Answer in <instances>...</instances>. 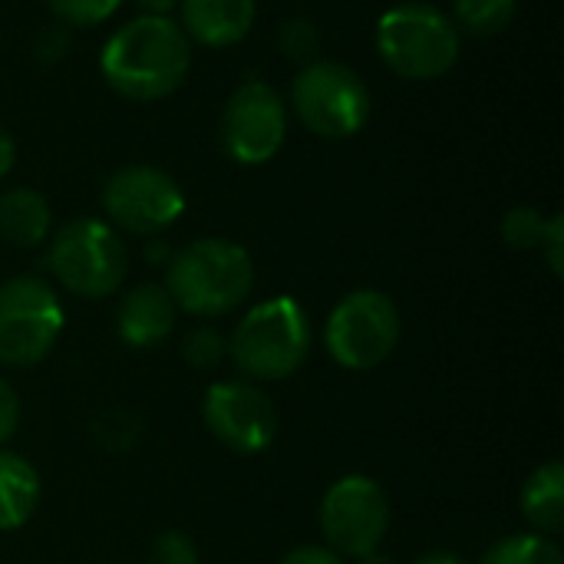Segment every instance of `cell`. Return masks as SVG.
I'll return each instance as SVG.
<instances>
[{"mask_svg": "<svg viewBox=\"0 0 564 564\" xmlns=\"http://www.w3.org/2000/svg\"><path fill=\"white\" fill-rule=\"evenodd\" d=\"M192 66V43L172 17L122 23L99 53V73L122 99L155 102L172 96Z\"/></svg>", "mask_w": 564, "mask_h": 564, "instance_id": "cell-1", "label": "cell"}, {"mask_svg": "<svg viewBox=\"0 0 564 564\" xmlns=\"http://www.w3.org/2000/svg\"><path fill=\"white\" fill-rule=\"evenodd\" d=\"M254 288L248 248L228 238H198L165 264V291L192 317H225L238 311Z\"/></svg>", "mask_w": 564, "mask_h": 564, "instance_id": "cell-2", "label": "cell"}, {"mask_svg": "<svg viewBox=\"0 0 564 564\" xmlns=\"http://www.w3.org/2000/svg\"><path fill=\"white\" fill-rule=\"evenodd\" d=\"M311 354V321L291 294L254 304L228 337V357L248 380L294 377Z\"/></svg>", "mask_w": 564, "mask_h": 564, "instance_id": "cell-3", "label": "cell"}, {"mask_svg": "<svg viewBox=\"0 0 564 564\" xmlns=\"http://www.w3.org/2000/svg\"><path fill=\"white\" fill-rule=\"evenodd\" d=\"M459 26L426 0L390 7L377 23V50L383 63L413 83L443 79L459 63Z\"/></svg>", "mask_w": 564, "mask_h": 564, "instance_id": "cell-4", "label": "cell"}, {"mask_svg": "<svg viewBox=\"0 0 564 564\" xmlns=\"http://www.w3.org/2000/svg\"><path fill=\"white\" fill-rule=\"evenodd\" d=\"M50 274L83 301L112 297L129 271V254L116 228L102 218L66 221L46 248Z\"/></svg>", "mask_w": 564, "mask_h": 564, "instance_id": "cell-5", "label": "cell"}, {"mask_svg": "<svg viewBox=\"0 0 564 564\" xmlns=\"http://www.w3.org/2000/svg\"><path fill=\"white\" fill-rule=\"evenodd\" d=\"M291 109L301 126L321 139L357 135L373 112V96L364 76L340 59H314L291 83Z\"/></svg>", "mask_w": 564, "mask_h": 564, "instance_id": "cell-6", "label": "cell"}, {"mask_svg": "<svg viewBox=\"0 0 564 564\" xmlns=\"http://www.w3.org/2000/svg\"><path fill=\"white\" fill-rule=\"evenodd\" d=\"M400 330L403 324L393 297L373 288H360L334 304L324 327V344L344 370L364 373L393 357Z\"/></svg>", "mask_w": 564, "mask_h": 564, "instance_id": "cell-7", "label": "cell"}, {"mask_svg": "<svg viewBox=\"0 0 564 564\" xmlns=\"http://www.w3.org/2000/svg\"><path fill=\"white\" fill-rule=\"evenodd\" d=\"M66 327L56 291L36 274H17L0 284V364H43Z\"/></svg>", "mask_w": 564, "mask_h": 564, "instance_id": "cell-8", "label": "cell"}, {"mask_svg": "<svg viewBox=\"0 0 564 564\" xmlns=\"http://www.w3.org/2000/svg\"><path fill=\"white\" fill-rule=\"evenodd\" d=\"M390 529V496L370 476H344L321 499V532L340 558H360L380 549Z\"/></svg>", "mask_w": 564, "mask_h": 564, "instance_id": "cell-9", "label": "cell"}, {"mask_svg": "<svg viewBox=\"0 0 564 564\" xmlns=\"http://www.w3.org/2000/svg\"><path fill=\"white\" fill-rule=\"evenodd\" d=\"M288 135V106L278 89L264 79H245L225 102L218 139L231 162L264 165L271 162Z\"/></svg>", "mask_w": 564, "mask_h": 564, "instance_id": "cell-10", "label": "cell"}, {"mask_svg": "<svg viewBox=\"0 0 564 564\" xmlns=\"http://www.w3.org/2000/svg\"><path fill=\"white\" fill-rule=\"evenodd\" d=\"M102 208L119 231L159 235L185 215V192L155 165H122L102 185Z\"/></svg>", "mask_w": 564, "mask_h": 564, "instance_id": "cell-11", "label": "cell"}, {"mask_svg": "<svg viewBox=\"0 0 564 564\" xmlns=\"http://www.w3.org/2000/svg\"><path fill=\"white\" fill-rule=\"evenodd\" d=\"M205 430L238 456L264 453L278 436V413L271 397L248 380H221L202 400Z\"/></svg>", "mask_w": 564, "mask_h": 564, "instance_id": "cell-12", "label": "cell"}, {"mask_svg": "<svg viewBox=\"0 0 564 564\" xmlns=\"http://www.w3.org/2000/svg\"><path fill=\"white\" fill-rule=\"evenodd\" d=\"M175 301L165 291V284H135L116 311V334L122 337V344L135 347V350H152L162 340H169L172 327H175Z\"/></svg>", "mask_w": 564, "mask_h": 564, "instance_id": "cell-13", "label": "cell"}, {"mask_svg": "<svg viewBox=\"0 0 564 564\" xmlns=\"http://www.w3.org/2000/svg\"><path fill=\"white\" fill-rule=\"evenodd\" d=\"M182 33L188 43L208 46V50H225L241 43L258 17L254 0H182Z\"/></svg>", "mask_w": 564, "mask_h": 564, "instance_id": "cell-14", "label": "cell"}, {"mask_svg": "<svg viewBox=\"0 0 564 564\" xmlns=\"http://www.w3.org/2000/svg\"><path fill=\"white\" fill-rule=\"evenodd\" d=\"M53 228L50 202L36 188H7L0 195V238L13 248H36Z\"/></svg>", "mask_w": 564, "mask_h": 564, "instance_id": "cell-15", "label": "cell"}, {"mask_svg": "<svg viewBox=\"0 0 564 564\" xmlns=\"http://www.w3.org/2000/svg\"><path fill=\"white\" fill-rule=\"evenodd\" d=\"M525 522L539 532L555 539L564 529V466L562 459H552L529 473L522 496H519Z\"/></svg>", "mask_w": 564, "mask_h": 564, "instance_id": "cell-16", "label": "cell"}, {"mask_svg": "<svg viewBox=\"0 0 564 564\" xmlns=\"http://www.w3.org/2000/svg\"><path fill=\"white\" fill-rule=\"evenodd\" d=\"M40 506V476L36 469L10 453L0 449V532L23 529Z\"/></svg>", "mask_w": 564, "mask_h": 564, "instance_id": "cell-17", "label": "cell"}, {"mask_svg": "<svg viewBox=\"0 0 564 564\" xmlns=\"http://www.w3.org/2000/svg\"><path fill=\"white\" fill-rule=\"evenodd\" d=\"M479 564H564V555L555 539L539 532H522V535L499 539Z\"/></svg>", "mask_w": 564, "mask_h": 564, "instance_id": "cell-18", "label": "cell"}, {"mask_svg": "<svg viewBox=\"0 0 564 564\" xmlns=\"http://www.w3.org/2000/svg\"><path fill=\"white\" fill-rule=\"evenodd\" d=\"M519 0H453L456 26L473 36H496L516 20Z\"/></svg>", "mask_w": 564, "mask_h": 564, "instance_id": "cell-19", "label": "cell"}, {"mask_svg": "<svg viewBox=\"0 0 564 564\" xmlns=\"http://www.w3.org/2000/svg\"><path fill=\"white\" fill-rule=\"evenodd\" d=\"M545 225H549V215L545 212H539L532 205H519V208H509L502 215L499 235H502V241L512 251H535L542 245Z\"/></svg>", "mask_w": 564, "mask_h": 564, "instance_id": "cell-20", "label": "cell"}, {"mask_svg": "<svg viewBox=\"0 0 564 564\" xmlns=\"http://www.w3.org/2000/svg\"><path fill=\"white\" fill-rule=\"evenodd\" d=\"M228 357V337L212 324L192 327L182 337V360L195 370H215Z\"/></svg>", "mask_w": 564, "mask_h": 564, "instance_id": "cell-21", "label": "cell"}, {"mask_svg": "<svg viewBox=\"0 0 564 564\" xmlns=\"http://www.w3.org/2000/svg\"><path fill=\"white\" fill-rule=\"evenodd\" d=\"M278 46H281V53H284L291 63L307 66V63H314L317 53H321V30H317L314 20H307V17H291V20H284L281 30H278Z\"/></svg>", "mask_w": 564, "mask_h": 564, "instance_id": "cell-22", "label": "cell"}, {"mask_svg": "<svg viewBox=\"0 0 564 564\" xmlns=\"http://www.w3.org/2000/svg\"><path fill=\"white\" fill-rule=\"evenodd\" d=\"M122 0H46L50 13L63 26H96L119 10Z\"/></svg>", "mask_w": 564, "mask_h": 564, "instance_id": "cell-23", "label": "cell"}, {"mask_svg": "<svg viewBox=\"0 0 564 564\" xmlns=\"http://www.w3.org/2000/svg\"><path fill=\"white\" fill-rule=\"evenodd\" d=\"M198 545L178 529H165L149 545V564H198Z\"/></svg>", "mask_w": 564, "mask_h": 564, "instance_id": "cell-24", "label": "cell"}, {"mask_svg": "<svg viewBox=\"0 0 564 564\" xmlns=\"http://www.w3.org/2000/svg\"><path fill=\"white\" fill-rule=\"evenodd\" d=\"M539 251L545 254L549 271H552L555 278H562L564 274V218L562 215H552V218H549Z\"/></svg>", "mask_w": 564, "mask_h": 564, "instance_id": "cell-25", "label": "cell"}, {"mask_svg": "<svg viewBox=\"0 0 564 564\" xmlns=\"http://www.w3.org/2000/svg\"><path fill=\"white\" fill-rule=\"evenodd\" d=\"M66 50H69V33L63 30V23L40 30L36 40H33V56H36L40 63H56V59L66 56Z\"/></svg>", "mask_w": 564, "mask_h": 564, "instance_id": "cell-26", "label": "cell"}, {"mask_svg": "<svg viewBox=\"0 0 564 564\" xmlns=\"http://www.w3.org/2000/svg\"><path fill=\"white\" fill-rule=\"evenodd\" d=\"M20 426V397L17 390L0 377V446L17 433Z\"/></svg>", "mask_w": 564, "mask_h": 564, "instance_id": "cell-27", "label": "cell"}, {"mask_svg": "<svg viewBox=\"0 0 564 564\" xmlns=\"http://www.w3.org/2000/svg\"><path fill=\"white\" fill-rule=\"evenodd\" d=\"M278 564H347L337 552H330L327 545H301L294 552H288Z\"/></svg>", "mask_w": 564, "mask_h": 564, "instance_id": "cell-28", "label": "cell"}, {"mask_svg": "<svg viewBox=\"0 0 564 564\" xmlns=\"http://www.w3.org/2000/svg\"><path fill=\"white\" fill-rule=\"evenodd\" d=\"M13 162H17V145H13V139H10V132L0 129V182L10 175Z\"/></svg>", "mask_w": 564, "mask_h": 564, "instance_id": "cell-29", "label": "cell"}, {"mask_svg": "<svg viewBox=\"0 0 564 564\" xmlns=\"http://www.w3.org/2000/svg\"><path fill=\"white\" fill-rule=\"evenodd\" d=\"M139 10H142V17H172V10L182 3V0H132Z\"/></svg>", "mask_w": 564, "mask_h": 564, "instance_id": "cell-30", "label": "cell"}, {"mask_svg": "<svg viewBox=\"0 0 564 564\" xmlns=\"http://www.w3.org/2000/svg\"><path fill=\"white\" fill-rule=\"evenodd\" d=\"M413 564H469L463 555H453V552H426L420 555Z\"/></svg>", "mask_w": 564, "mask_h": 564, "instance_id": "cell-31", "label": "cell"}, {"mask_svg": "<svg viewBox=\"0 0 564 564\" xmlns=\"http://www.w3.org/2000/svg\"><path fill=\"white\" fill-rule=\"evenodd\" d=\"M149 258H152V264H169V258H172V251L165 248V245H149Z\"/></svg>", "mask_w": 564, "mask_h": 564, "instance_id": "cell-32", "label": "cell"}, {"mask_svg": "<svg viewBox=\"0 0 564 564\" xmlns=\"http://www.w3.org/2000/svg\"><path fill=\"white\" fill-rule=\"evenodd\" d=\"M357 564H397V558H390V555H383L380 549L377 552H370V555H360V558H354Z\"/></svg>", "mask_w": 564, "mask_h": 564, "instance_id": "cell-33", "label": "cell"}]
</instances>
